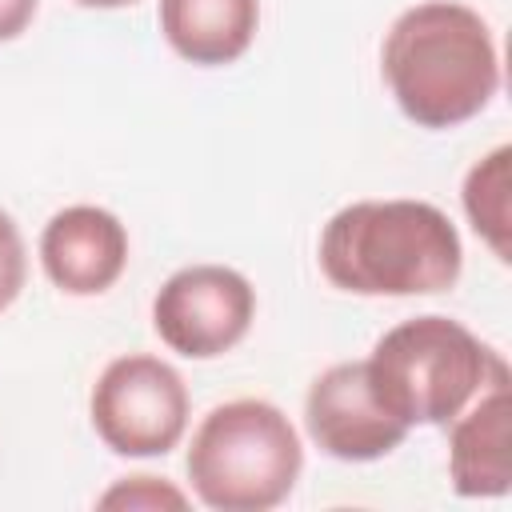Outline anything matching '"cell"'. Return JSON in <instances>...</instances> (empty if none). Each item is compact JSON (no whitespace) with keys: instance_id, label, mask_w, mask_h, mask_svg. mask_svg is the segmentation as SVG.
I'll list each match as a JSON object with an SVG mask.
<instances>
[{"instance_id":"cell-1","label":"cell","mask_w":512,"mask_h":512,"mask_svg":"<svg viewBox=\"0 0 512 512\" xmlns=\"http://www.w3.org/2000/svg\"><path fill=\"white\" fill-rule=\"evenodd\" d=\"M380 72L400 112L444 132L480 116L500 92V52L488 20L460 0H420L384 32Z\"/></svg>"},{"instance_id":"cell-2","label":"cell","mask_w":512,"mask_h":512,"mask_svg":"<svg viewBox=\"0 0 512 512\" xmlns=\"http://www.w3.org/2000/svg\"><path fill=\"white\" fill-rule=\"evenodd\" d=\"M460 268V232L428 200H356L320 232V272L352 296H436Z\"/></svg>"},{"instance_id":"cell-3","label":"cell","mask_w":512,"mask_h":512,"mask_svg":"<svg viewBox=\"0 0 512 512\" xmlns=\"http://www.w3.org/2000/svg\"><path fill=\"white\" fill-rule=\"evenodd\" d=\"M364 372L380 408L412 432L420 424L444 428L492 380L508 376V364L460 320L428 312L388 328L372 344Z\"/></svg>"},{"instance_id":"cell-4","label":"cell","mask_w":512,"mask_h":512,"mask_svg":"<svg viewBox=\"0 0 512 512\" xmlns=\"http://www.w3.org/2000/svg\"><path fill=\"white\" fill-rule=\"evenodd\" d=\"M184 468L204 508L268 512L292 496L304 472V444L272 400L240 396L196 424Z\"/></svg>"},{"instance_id":"cell-5","label":"cell","mask_w":512,"mask_h":512,"mask_svg":"<svg viewBox=\"0 0 512 512\" xmlns=\"http://www.w3.org/2000/svg\"><path fill=\"white\" fill-rule=\"evenodd\" d=\"M188 412L184 376L148 352L108 360L88 396V416L104 448L136 460L172 452L188 432Z\"/></svg>"},{"instance_id":"cell-6","label":"cell","mask_w":512,"mask_h":512,"mask_svg":"<svg viewBox=\"0 0 512 512\" xmlns=\"http://www.w3.org/2000/svg\"><path fill=\"white\" fill-rule=\"evenodd\" d=\"M256 320V288L228 264L176 268L152 296L156 336L188 360H212L232 352Z\"/></svg>"},{"instance_id":"cell-7","label":"cell","mask_w":512,"mask_h":512,"mask_svg":"<svg viewBox=\"0 0 512 512\" xmlns=\"http://www.w3.org/2000/svg\"><path fill=\"white\" fill-rule=\"evenodd\" d=\"M304 428L312 444L344 464H368L396 452L408 428L372 396L364 360H340L324 368L304 396Z\"/></svg>"},{"instance_id":"cell-8","label":"cell","mask_w":512,"mask_h":512,"mask_svg":"<svg viewBox=\"0 0 512 512\" xmlns=\"http://www.w3.org/2000/svg\"><path fill=\"white\" fill-rule=\"evenodd\" d=\"M40 268L68 296H100L128 268V228L100 204H68L40 232Z\"/></svg>"},{"instance_id":"cell-9","label":"cell","mask_w":512,"mask_h":512,"mask_svg":"<svg viewBox=\"0 0 512 512\" xmlns=\"http://www.w3.org/2000/svg\"><path fill=\"white\" fill-rule=\"evenodd\" d=\"M512 380H492L448 420V476L456 496L488 500L512 488Z\"/></svg>"},{"instance_id":"cell-10","label":"cell","mask_w":512,"mask_h":512,"mask_svg":"<svg viewBox=\"0 0 512 512\" xmlns=\"http://www.w3.org/2000/svg\"><path fill=\"white\" fill-rule=\"evenodd\" d=\"M156 20L180 60L196 68H224L252 48L260 0H160Z\"/></svg>"},{"instance_id":"cell-11","label":"cell","mask_w":512,"mask_h":512,"mask_svg":"<svg viewBox=\"0 0 512 512\" xmlns=\"http://www.w3.org/2000/svg\"><path fill=\"white\" fill-rule=\"evenodd\" d=\"M464 216L500 264L512 260V148L500 144L480 156L460 188Z\"/></svg>"},{"instance_id":"cell-12","label":"cell","mask_w":512,"mask_h":512,"mask_svg":"<svg viewBox=\"0 0 512 512\" xmlns=\"http://www.w3.org/2000/svg\"><path fill=\"white\" fill-rule=\"evenodd\" d=\"M100 508H128V512H180L188 508V492H180L176 484L160 480V476H124L116 480L108 492L96 496Z\"/></svg>"},{"instance_id":"cell-13","label":"cell","mask_w":512,"mask_h":512,"mask_svg":"<svg viewBox=\"0 0 512 512\" xmlns=\"http://www.w3.org/2000/svg\"><path fill=\"white\" fill-rule=\"evenodd\" d=\"M24 280H28V248L16 220L0 208V312L16 304V296L24 292Z\"/></svg>"},{"instance_id":"cell-14","label":"cell","mask_w":512,"mask_h":512,"mask_svg":"<svg viewBox=\"0 0 512 512\" xmlns=\"http://www.w3.org/2000/svg\"><path fill=\"white\" fill-rule=\"evenodd\" d=\"M36 8H40V0H0V44L16 40L32 24Z\"/></svg>"},{"instance_id":"cell-15","label":"cell","mask_w":512,"mask_h":512,"mask_svg":"<svg viewBox=\"0 0 512 512\" xmlns=\"http://www.w3.org/2000/svg\"><path fill=\"white\" fill-rule=\"evenodd\" d=\"M76 4H84V8H128L136 0H76Z\"/></svg>"}]
</instances>
